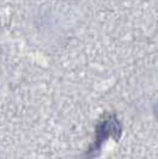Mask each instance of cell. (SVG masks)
I'll return each instance as SVG.
<instances>
[{
	"label": "cell",
	"mask_w": 158,
	"mask_h": 159,
	"mask_svg": "<svg viewBox=\"0 0 158 159\" xmlns=\"http://www.w3.org/2000/svg\"><path fill=\"white\" fill-rule=\"evenodd\" d=\"M156 111H157V115H158V105H157V110H156Z\"/></svg>",
	"instance_id": "obj_1"
}]
</instances>
